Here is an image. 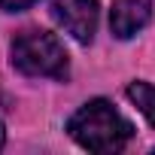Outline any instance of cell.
<instances>
[{
  "label": "cell",
  "instance_id": "cell-1",
  "mask_svg": "<svg viewBox=\"0 0 155 155\" xmlns=\"http://www.w3.org/2000/svg\"><path fill=\"white\" fill-rule=\"evenodd\" d=\"M67 131L70 137L85 146L88 152H119L125 149V143L134 137V128L131 122L104 97L97 101H88L85 107H79L70 122H67Z\"/></svg>",
  "mask_w": 155,
  "mask_h": 155
},
{
  "label": "cell",
  "instance_id": "cell-2",
  "mask_svg": "<svg viewBox=\"0 0 155 155\" xmlns=\"http://www.w3.org/2000/svg\"><path fill=\"white\" fill-rule=\"evenodd\" d=\"M9 61L25 76H49V79H64L67 76V49L64 43L49 31H21L12 40Z\"/></svg>",
  "mask_w": 155,
  "mask_h": 155
},
{
  "label": "cell",
  "instance_id": "cell-3",
  "mask_svg": "<svg viewBox=\"0 0 155 155\" xmlns=\"http://www.w3.org/2000/svg\"><path fill=\"white\" fill-rule=\"evenodd\" d=\"M49 9L76 43H91L97 31V0H52Z\"/></svg>",
  "mask_w": 155,
  "mask_h": 155
},
{
  "label": "cell",
  "instance_id": "cell-4",
  "mask_svg": "<svg viewBox=\"0 0 155 155\" xmlns=\"http://www.w3.org/2000/svg\"><path fill=\"white\" fill-rule=\"evenodd\" d=\"M152 18L149 0H116L110 9V31L119 40H131L137 31H143Z\"/></svg>",
  "mask_w": 155,
  "mask_h": 155
},
{
  "label": "cell",
  "instance_id": "cell-5",
  "mask_svg": "<svg viewBox=\"0 0 155 155\" xmlns=\"http://www.w3.org/2000/svg\"><path fill=\"white\" fill-rule=\"evenodd\" d=\"M128 97L137 104V110L155 128V85H149V82H131L128 85Z\"/></svg>",
  "mask_w": 155,
  "mask_h": 155
},
{
  "label": "cell",
  "instance_id": "cell-6",
  "mask_svg": "<svg viewBox=\"0 0 155 155\" xmlns=\"http://www.w3.org/2000/svg\"><path fill=\"white\" fill-rule=\"evenodd\" d=\"M34 0H0V6L3 9H9V12H18V9H25V6H31Z\"/></svg>",
  "mask_w": 155,
  "mask_h": 155
},
{
  "label": "cell",
  "instance_id": "cell-7",
  "mask_svg": "<svg viewBox=\"0 0 155 155\" xmlns=\"http://www.w3.org/2000/svg\"><path fill=\"white\" fill-rule=\"evenodd\" d=\"M3 140H6V131H3V122H0V149H3Z\"/></svg>",
  "mask_w": 155,
  "mask_h": 155
}]
</instances>
